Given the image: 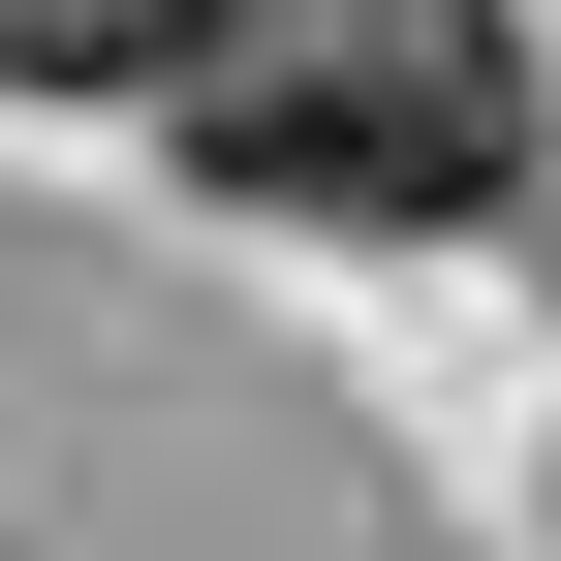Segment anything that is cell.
Listing matches in <instances>:
<instances>
[{
    "label": "cell",
    "instance_id": "1",
    "mask_svg": "<svg viewBox=\"0 0 561 561\" xmlns=\"http://www.w3.org/2000/svg\"><path fill=\"white\" fill-rule=\"evenodd\" d=\"M187 157H219L250 219L437 250V219H500V187H530V62H500V0H219Z\"/></svg>",
    "mask_w": 561,
    "mask_h": 561
},
{
    "label": "cell",
    "instance_id": "2",
    "mask_svg": "<svg viewBox=\"0 0 561 561\" xmlns=\"http://www.w3.org/2000/svg\"><path fill=\"white\" fill-rule=\"evenodd\" d=\"M219 0H0V94H187Z\"/></svg>",
    "mask_w": 561,
    "mask_h": 561
}]
</instances>
